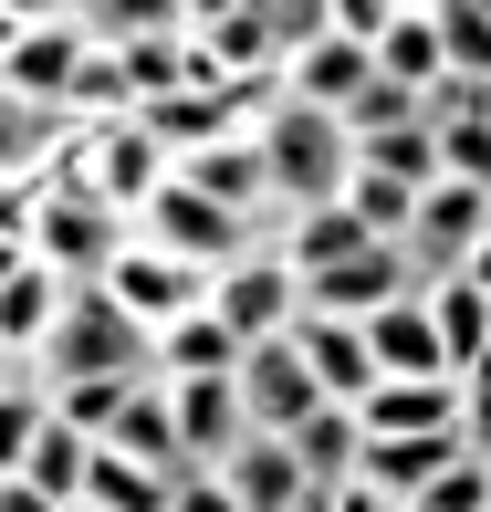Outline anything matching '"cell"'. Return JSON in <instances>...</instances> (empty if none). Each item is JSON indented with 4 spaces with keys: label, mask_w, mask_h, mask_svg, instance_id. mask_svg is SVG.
<instances>
[{
    "label": "cell",
    "mask_w": 491,
    "mask_h": 512,
    "mask_svg": "<svg viewBox=\"0 0 491 512\" xmlns=\"http://www.w3.org/2000/svg\"><path fill=\"white\" fill-rule=\"evenodd\" d=\"M95 460H105V439H84L74 418H53V429H42V439H32V450H21L0 481H32V492H53L63 512H74L84 492H95Z\"/></svg>",
    "instance_id": "20"
},
{
    "label": "cell",
    "mask_w": 491,
    "mask_h": 512,
    "mask_svg": "<svg viewBox=\"0 0 491 512\" xmlns=\"http://www.w3.org/2000/svg\"><path fill=\"white\" fill-rule=\"evenodd\" d=\"M356 418H366V439H429V429H460V377H387Z\"/></svg>",
    "instance_id": "18"
},
{
    "label": "cell",
    "mask_w": 491,
    "mask_h": 512,
    "mask_svg": "<svg viewBox=\"0 0 491 512\" xmlns=\"http://www.w3.org/2000/svg\"><path fill=\"white\" fill-rule=\"evenodd\" d=\"M74 115H84V126H126V115H136V84H126V63H115V53H95V63H84Z\"/></svg>",
    "instance_id": "33"
},
{
    "label": "cell",
    "mask_w": 491,
    "mask_h": 512,
    "mask_svg": "<svg viewBox=\"0 0 491 512\" xmlns=\"http://www.w3.org/2000/svg\"><path fill=\"white\" fill-rule=\"evenodd\" d=\"M230 492H241V512H303L314 471H303L293 439H262V429H251L241 450H230Z\"/></svg>",
    "instance_id": "22"
},
{
    "label": "cell",
    "mask_w": 491,
    "mask_h": 512,
    "mask_svg": "<svg viewBox=\"0 0 491 512\" xmlns=\"http://www.w3.org/2000/svg\"><path fill=\"white\" fill-rule=\"evenodd\" d=\"M105 293H115L136 324H147V335H168L178 314H199V304H209V272H199V262H178V251H157V241H126V262L105 272Z\"/></svg>",
    "instance_id": "10"
},
{
    "label": "cell",
    "mask_w": 491,
    "mask_h": 512,
    "mask_svg": "<svg viewBox=\"0 0 491 512\" xmlns=\"http://www.w3.org/2000/svg\"><path fill=\"white\" fill-rule=\"evenodd\" d=\"M84 502H105V512H168L178 502V481L168 471H147V460H126V450H105L95 460V492Z\"/></svg>",
    "instance_id": "31"
},
{
    "label": "cell",
    "mask_w": 491,
    "mask_h": 512,
    "mask_svg": "<svg viewBox=\"0 0 491 512\" xmlns=\"http://www.w3.org/2000/svg\"><path fill=\"white\" fill-rule=\"evenodd\" d=\"M366 84H377V53H366V42H345V32H324L314 53L283 63V95H293V105H324V115H356Z\"/></svg>",
    "instance_id": "16"
},
{
    "label": "cell",
    "mask_w": 491,
    "mask_h": 512,
    "mask_svg": "<svg viewBox=\"0 0 491 512\" xmlns=\"http://www.w3.org/2000/svg\"><path fill=\"white\" fill-rule=\"evenodd\" d=\"M377 74L397 84V95H418V105L450 84V53H439V11H429V0H397V21L377 42Z\"/></svg>",
    "instance_id": "19"
},
{
    "label": "cell",
    "mask_w": 491,
    "mask_h": 512,
    "mask_svg": "<svg viewBox=\"0 0 491 512\" xmlns=\"http://www.w3.org/2000/svg\"><path fill=\"white\" fill-rule=\"evenodd\" d=\"M345 209H356L377 241H408V230H418V189H397V178H366V168H356V189H345Z\"/></svg>",
    "instance_id": "32"
},
{
    "label": "cell",
    "mask_w": 491,
    "mask_h": 512,
    "mask_svg": "<svg viewBox=\"0 0 491 512\" xmlns=\"http://www.w3.org/2000/svg\"><path fill=\"white\" fill-rule=\"evenodd\" d=\"M377 366L387 377H450V345H439V314H429V293H408V304H387L377 324Z\"/></svg>",
    "instance_id": "26"
},
{
    "label": "cell",
    "mask_w": 491,
    "mask_h": 512,
    "mask_svg": "<svg viewBox=\"0 0 491 512\" xmlns=\"http://www.w3.org/2000/svg\"><path fill=\"white\" fill-rule=\"evenodd\" d=\"M356 168H366V178H397V189L429 199V189H439V126H387V136H366Z\"/></svg>",
    "instance_id": "29"
},
{
    "label": "cell",
    "mask_w": 491,
    "mask_h": 512,
    "mask_svg": "<svg viewBox=\"0 0 491 512\" xmlns=\"http://www.w3.org/2000/svg\"><path fill=\"white\" fill-rule=\"evenodd\" d=\"M429 11H439V53H450V74L491 95V0H429Z\"/></svg>",
    "instance_id": "30"
},
{
    "label": "cell",
    "mask_w": 491,
    "mask_h": 512,
    "mask_svg": "<svg viewBox=\"0 0 491 512\" xmlns=\"http://www.w3.org/2000/svg\"><path fill=\"white\" fill-rule=\"evenodd\" d=\"M189 53H199V84H209V95H230V84H272V74H283L272 0H189Z\"/></svg>",
    "instance_id": "5"
},
{
    "label": "cell",
    "mask_w": 491,
    "mask_h": 512,
    "mask_svg": "<svg viewBox=\"0 0 491 512\" xmlns=\"http://www.w3.org/2000/svg\"><path fill=\"white\" fill-rule=\"evenodd\" d=\"M293 450H303V471H314V492H345V481L366 471V418L356 408H324V418L293 429Z\"/></svg>",
    "instance_id": "28"
},
{
    "label": "cell",
    "mask_w": 491,
    "mask_h": 512,
    "mask_svg": "<svg viewBox=\"0 0 491 512\" xmlns=\"http://www.w3.org/2000/svg\"><path fill=\"white\" fill-rule=\"evenodd\" d=\"M324 32H335V0H272V42H283V63L314 53Z\"/></svg>",
    "instance_id": "37"
},
{
    "label": "cell",
    "mask_w": 491,
    "mask_h": 512,
    "mask_svg": "<svg viewBox=\"0 0 491 512\" xmlns=\"http://www.w3.org/2000/svg\"><path fill=\"white\" fill-rule=\"evenodd\" d=\"M429 314H439V345H450V377H471L491 356V293L471 272H450V283H429Z\"/></svg>",
    "instance_id": "27"
},
{
    "label": "cell",
    "mask_w": 491,
    "mask_h": 512,
    "mask_svg": "<svg viewBox=\"0 0 491 512\" xmlns=\"http://www.w3.org/2000/svg\"><path fill=\"white\" fill-rule=\"evenodd\" d=\"M0 512H63L53 492H32V481H0Z\"/></svg>",
    "instance_id": "41"
},
{
    "label": "cell",
    "mask_w": 491,
    "mask_h": 512,
    "mask_svg": "<svg viewBox=\"0 0 491 512\" xmlns=\"http://www.w3.org/2000/svg\"><path fill=\"white\" fill-rule=\"evenodd\" d=\"M136 241H157V251H178V262H199L209 283H220L230 262H251V251H262V230H251V220H230L220 199H199L189 178H168V189L147 199V220H136Z\"/></svg>",
    "instance_id": "7"
},
{
    "label": "cell",
    "mask_w": 491,
    "mask_h": 512,
    "mask_svg": "<svg viewBox=\"0 0 491 512\" xmlns=\"http://www.w3.org/2000/svg\"><path fill=\"white\" fill-rule=\"evenodd\" d=\"M126 241H136V220L105 209L84 178H42V189H32V230H21V251L53 262L63 283H105V272L126 262ZM21 251H0V262H21Z\"/></svg>",
    "instance_id": "1"
},
{
    "label": "cell",
    "mask_w": 491,
    "mask_h": 512,
    "mask_svg": "<svg viewBox=\"0 0 491 512\" xmlns=\"http://www.w3.org/2000/svg\"><path fill=\"white\" fill-rule=\"evenodd\" d=\"M178 398V439H189L199 471H230V450L251 439V408H241V377H168Z\"/></svg>",
    "instance_id": "14"
},
{
    "label": "cell",
    "mask_w": 491,
    "mask_h": 512,
    "mask_svg": "<svg viewBox=\"0 0 491 512\" xmlns=\"http://www.w3.org/2000/svg\"><path fill=\"white\" fill-rule=\"evenodd\" d=\"M53 178H84V189H95L105 209H126V220H147V199H157V189L178 178V157H168V147H157V136L136 126V115H126V126H84V147L63 157Z\"/></svg>",
    "instance_id": "6"
},
{
    "label": "cell",
    "mask_w": 491,
    "mask_h": 512,
    "mask_svg": "<svg viewBox=\"0 0 491 512\" xmlns=\"http://www.w3.org/2000/svg\"><path fill=\"white\" fill-rule=\"evenodd\" d=\"M303 512H335V492H303Z\"/></svg>",
    "instance_id": "42"
},
{
    "label": "cell",
    "mask_w": 491,
    "mask_h": 512,
    "mask_svg": "<svg viewBox=\"0 0 491 512\" xmlns=\"http://www.w3.org/2000/svg\"><path fill=\"white\" fill-rule=\"evenodd\" d=\"M189 178L199 199H220L230 220H251L262 241H283V189H272V157H262V136H230V147H209V157H189Z\"/></svg>",
    "instance_id": "11"
},
{
    "label": "cell",
    "mask_w": 491,
    "mask_h": 512,
    "mask_svg": "<svg viewBox=\"0 0 491 512\" xmlns=\"http://www.w3.org/2000/svg\"><path fill=\"white\" fill-rule=\"evenodd\" d=\"M418 512H491V460L471 450V460H450V471L418 492Z\"/></svg>",
    "instance_id": "36"
},
{
    "label": "cell",
    "mask_w": 491,
    "mask_h": 512,
    "mask_svg": "<svg viewBox=\"0 0 491 512\" xmlns=\"http://www.w3.org/2000/svg\"><path fill=\"white\" fill-rule=\"evenodd\" d=\"M387 21H397V0H335V32H345V42H366V53L387 42Z\"/></svg>",
    "instance_id": "38"
},
{
    "label": "cell",
    "mask_w": 491,
    "mask_h": 512,
    "mask_svg": "<svg viewBox=\"0 0 491 512\" xmlns=\"http://www.w3.org/2000/svg\"><path fill=\"white\" fill-rule=\"evenodd\" d=\"M293 335H303V356H314V377H324V398H335V408H366V398L387 387V366H377V335H366V324L303 314Z\"/></svg>",
    "instance_id": "15"
},
{
    "label": "cell",
    "mask_w": 491,
    "mask_h": 512,
    "mask_svg": "<svg viewBox=\"0 0 491 512\" xmlns=\"http://www.w3.org/2000/svg\"><path fill=\"white\" fill-rule=\"evenodd\" d=\"M147 377H84V387H63V418H74L84 439H115V418H126V398Z\"/></svg>",
    "instance_id": "34"
},
{
    "label": "cell",
    "mask_w": 491,
    "mask_h": 512,
    "mask_svg": "<svg viewBox=\"0 0 491 512\" xmlns=\"http://www.w3.org/2000/svg\"><path fill=\"white\" fill-rule=\"evenodd\" d=\"M168 512H241V492H230V471H189Z\"/></svg>",
    "instance_id": "39"
},
{
    "label": "cell",
    "mask_w": 491,
    "mask_h": 512,
    "mask_svg": "<svg viewBox=\"0 0 491 512\" xmlns=\"http://www.w3.org/2000/svg\"><path fill=\"white\" fill-rule=\"evenodd\" d=\"M262 157H272V189H283V220H303V209H335L345 189H356V136H345V115L324 105H272L262 126Z\"/></svg>",
    "instance_id": "2"
},
{
    "label": "cell",
    "mask_w": 491,
    "mask_h": 512,
    "mask_svg": "<svg viewBox=\"0 0 491 512\" xmlns=\"http://www.w3.org/2000/svg\"><path fill=\"white\" fill-rule=\"evenodd\" d=\"M209 304H220V324H230L241 345H272V335H293V324H303L314 293H303V272L283 262V241H262L251 262H230L220 283H209Z\"/></svg>",
    "instance_id": "8"
},
{
    "label": "cell",
    "mask_w": 491,
    "mask_h": 512,
    "mask_svg": "<svg viewBox=\"0 0 491 512\" xmlns=\"http://www.w3.org/2000/svg\"><path fill=\"white\" fill-rule=\"evenodd\" d=\"M42 366H53L63 387H84V377H157V335L115 304L105 283H84L74 314H63V335L42 345Z\"/></svg>",
    "instance_id": "4"
},
{
    "label": "cell",
    "mask_w": 491,
    "mask_h": 512,
    "mask_svg": "<svg viewBox=\"0 0 491 512\" xmlns=\"http://www.w3.org/2000/svg\"><path fill=\"white\" fill-rule=\"evenodd\" d=\"M241 356H251V345L220 324V304L178 314L168 335H157V377H241Z\"/></svg>",
    "instance_id": "25"
},
{
    "label": "cell",
    "mask_w": 491,
    "mask_h": 512,
    "mask_svg": "<svg viewBox=\"0 0 491 512\" xmlns=\"http://www.w3.org/2000/svg\"><path fill=\"white\" fill-rule=\"evenodd\" d=\"M74 293L84 283H63L53 262H0V356H42V345L63 335V314H74Z\"/></svg>",
    "instance_id": "13"
},
{
    "label": "cell",
    "mask_w": 491,
    "mask_h": 512,
    "mask_svg": "<svg viewBox=\"0 0 491 512\" xmlns=\"http://www.w3.org/2000/svg\"><path fill=\"white\" fill-rule=\"evenodd\" d=\"M439 178H460V189H491V115H460V126H439Z\"/></svg>",
    "instance_id": "35"
},
{
    "label": "cell",
    "mask_w": 491,
    "mask_h": 512,
    "mask_svg": "<svg viewBox=\"0 0 491 512\" xmlns=\"http://www.w3.org/2000/svg\"><path fill=\"white\" fill-rule=\"evenodd\" d=\"M74 512H105V502H74Z\"/></svg>",
    "instance_id": "43"
},
{
    "label": "cell",
    "mask_w": 491,
    "mask_h": 512,
    "mask_svg": "<svg viewBox=\"0 0 491 512\" xmlns=\"http://www.w3.org/2000/svg\"><path fill=\"white\" fill-rule=\"evenodd\" d=\"M241 408H251V429H262V439H293L303 418L335 408V398H324V377H314V356H303V335H272V345H251V356H241Z\"/></svg>",
    "instance_id": "9"
},
{
    "label": "cell",
    "mask_w": 491,
    "mask_h": 512,
    "mask_svg": "<svg viewBox=\"0 0 491 512\" xmlns=\"http://www.w3.org/2000/svg\"><path fill=\"white\" fill-rule=\"evenodd\" d=\"M356 251H377V230H366L356 220V209H303V220H283V262L303 272V283H324V272H345V262H356Z\"/></svg>",
    "instance_id": "24"
},
{
    "label": "cell",
    "mask_w": 491,
    "mask_h": 512,
    "mask_svg": "<svg viewBox=\"0 0 491 512\" xmlns=\"http://www.w3.org/2000/svg\"><path fill=\"white\" fill-rule=\"evenodd\" d=\"M105 450H126V460H147V471H168V481H189L199 460H189V439H178V398H168V377H147L126 398V418H115V439Z\"/></svg>",
    "instance_id": "21"
},
{
    "label": "cell",
    "mask_w": 491,
    "mask_h": 512,
    "mask_svg": "<svg viewBox=\"0 0 491 512\" xmlns=\"http://www.w3.org/2000/svg\"><path fill=\"white\" fill-rule=\"evenodd\" d=\"M0 21H11L0 32V105H74L84 63H95L74 0H11Z\"/></svg>",
    "instance_id": "3"
},
{
    "label": "cell",
    "mask_w": 491,
    "mask_h": 512,
    "mask_svg": "<svg viewBox=\"0 0 491 512\" xmlns=\"http://www.w3.org/2000/svg\"><path fill=\"white\" fill-rule=\"evenodd\" d=\"M450 460H471V439H460V429H429V439H366V481H377V492H397L408 512H418V492H429Z\"/></svg>",
    "instance_id": "23"
},
{
    "label": "cell",
    "mask_w": 491,
    "mask_h": 512,
    "mask_svg": "<svg viewBox=\"0 0 491 512\" xmlns=\"http://www.w3.org/2000/svg\"><path fill=\"white\" fill-rule=\"evenodd\" d=\"M136 126L157 136V147L189 168V157H209V147H230V136H251V115L230 105V95H209V84H189V95H168V105H147Z\"/></svg>",
    "instance_id": "17"
},
{
    "label": "cell",
    "mask_w": 491,
    "mask_h": 512,
    "mask_svg": "<svg viewBox=\"0 0 491 512\" xmlns=\"http://www.w3.org/2000/svg\"><path fill=\"white\" fill-rule=\"evenodd\" d=\"M335 512H408V502H397V492H377V481L356 471V481H345V492H335Z\"/></svg>",
    "instance_id": "40"
},
{
    "label": "cell",
    "mask_w": 491,
    "mask_h": 512,
    "mask_svg": "<svg viewBox=\"0 0 491 512\" xmlns=\"http://www.w3.org/2000/svg\"><path fill=\"white\" fill-rule=\"evenodd\" d=\"M491 241V189H460V178H439L429 199H418V230H408V262L429 272V283H450V272H471V251Z\"/></svg>",
    "instance_id": "12"
}]
</instances>
